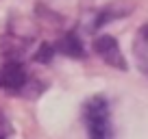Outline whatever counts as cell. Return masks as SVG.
I'll list each match as a JSON object with an SVG mask.
<instances>
[{
	"label": "cell",
	"mask_w": 148,
	"mask_h": 139,
	"mask_svg": "<svg viewBox=\"0 0 148 139\" xmlns=\"http://www.w3.org/2000/svg\"><path fill=\"white\" fill-rule=\"evenodd\" d=\"M85 126L89 139H113L109 104L102 96H96L85 104Z\"/></svg>",
	"instance_id": "cell-1"
},
{
	"label": "cell",
	"mask_w": 148,
	"mask_h": 139,
	"mask_svg": "<svg viewBox=\"0 0 148 139\" xmlns=\"http://www.w3.org/2000/svg\"><path fill=\"white\" fill-rule=\"evenodd\" d=\"M31 85V76L20 61L7 59V63L0 67V89H7L11 93H26Z\"/></svg>",
	"instance_id": "cell-2"
},
{
	"label": "cell",
	"mask_w": 148,
	"mask_h": 139,
	"mask_svg": "<svg viewBox=\"0 0 148 139\" xmlns=\"http://www.w3.org/2000/svg\"><path fill=\"white\" fill-rule=\"evenodd\" d=\"M94 50H96V55L107 65H111L116 70H126V61H124V55L120 50V44L111 35H98L96 42H94Z\"/></svg>",
	"instance_id": "cell-3"
},
{
	"label": "cell",
	"mask_w": 148,
	"mask_h": 139,
	"mask_svg": "<svg viewBox=\"0 0 148 139\" xmlns=\"http://www.w3.org/2000/svg\"><path fill=\"white\" fill-rule=\"evenodd\" d=\"M133 59L137 70L148 78V22L137 31L133 39Z\"/></svg>",
	"instance_id": "cell-4"
},
{
	"label": "cell",
	"mask_w": 148,
	"mask_h": 139,
	"mask_svg": "<svg viewBox=\"0 0 148 139\" xmlns=\"http://www.w3.org/2000/svg\"><path fill=\"white\" fill-rule=\"evenodd\" d=\"M57 48H59V50L63 52V55H68V57H74V59H83V57H85L83 44L79 42V37H76L74 33H65L63 37L59 39Z\"/></svg>",
	"instance_id": "cell-5"
},
{
	"label": "cell",
	"mask_w": 148,
	"mask_h": 139,
	"mask_svg": "<svg viewBox=\"0 0 148 139\" xmlns=\"http://www.w3.org/2000/svg\"><path fill=\"white\" fill-rule=\"evenodd\" d=\"M52 55H55V48H52L50 44H44V46L39 48V52L35 55V61H39V63H46V61L52 59Z\"/></svg>",
	"instance_id": "cell-6"
},
{
	"label": "cell",
	"mask_w": 148,
	"mask_h": 139,
	"mask_svg": "<svg viewBox=\"0 0 148 139\" xmlns=\"http://www.w3.org/2000/svg\"><path fill=\"white\" fill-rule=\"evenodd\" d=\"M9 137H11V122L0 111V139H9Z\"/></svg>",
	"instance_id": "cell-7"
}]
</instances>
